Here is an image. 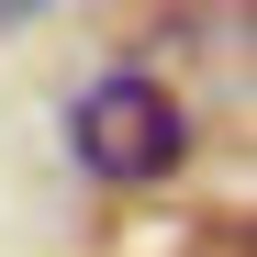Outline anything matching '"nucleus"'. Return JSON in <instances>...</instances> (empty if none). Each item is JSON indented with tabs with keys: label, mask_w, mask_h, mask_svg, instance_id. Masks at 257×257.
I'll use <instances>...</instances> for the list:
<instances>
[{
	"label": "nucleus",
	"mask_w": 257,
	"mask_h": 257,
	"mask_svg": "<svg viewBox=\"0 0 257 257\" xmlns=\"http://www.w3.org/2000/svg\"><path fill=\"white\" fill-rule=\"evenodd\" d=\"M67 146H78V168H90V179H112V190H146V179H168V168L190 157V112H179V90H168V78H146V67H112L101 90H78V112H67Z\"/></svg>",
	"instance_id": "f257e3e1"
},
{
	"label": "nucleus",
	"mask_w": 257,
	"mask_h": 257,
	"mask_svg": "<svg viewBox=\"0 0 257 257\" xmlns=\"http://www.w3.org/2000/svg\"><path fill=\"white\" fill-rule=\"evenodd\" d=\"M23 12H34V0H0V23H23Z\"/></svg>",
	"instance_id": "f03ea898"
}]
</instances>
